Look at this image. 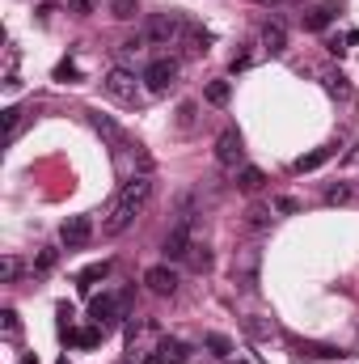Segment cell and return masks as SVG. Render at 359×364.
<instances>
[{"label":"cell","mask_w":359,"mask_h":364,"mask_svg":"<svg viewBox=\"0 0 359 364\" xmlns=\"http://www.w3.org/2000/svg\"><path fill=\"white\" fill-rule=\"evenodd\" d=\"M263 170H254V166H245V170H241V174H237V191H245V195H254V191H258V186H263Z\"/></svg>","instance_id":"44dd1931"},{"label":"cell","mask_w":359,"mask_h":364,"mask_svg":"<svg viewBox=\"0 0 359 364\" xmlns=\"http://www.w3.org/2000/svg\"><path fill=\"white\" fill-rule=\"evenodd\" d=\"M270 208H275V212H283V216H292V212H300V203H296V199H287V195H279V199H270Z\"/></svg>","instance_id":"f1b7e54d"},{"label":"cell","mask_w":359,"mask_h":364,"mask_svg":"<svg viewBox=\"0 0 359 364\" xmlns=\"http://www.w3.org/2000/svg\"><path fill=\"white\" fill-rule=\"evenodd\" d=\"M263 43H267L270 55H279V51L287 47V30H283L279 21H267V26H263Z\"/></svg>","instance_id":"5bb4252c"},{"label":"cell","mask_w":359,"mask_h":364,"mask_svg":"<svg viewBox=\"0 0 359 364\" xmlns=\"http://www.w3.org/2000/svg\"><path fill=\"white\" fill-rule=\"evenodd\" d=\"M144 284H148L153 296H174V292H178V272H174L170 263H157V267L144 272Z\"/></svg>","instance_id":"52a82bcc"},{"label":"cell","mask_w":359,"mask_h":364,"mask_svg":"<svg viewBox=\"0 0 359 364\" xmlns=\"http://www.w3.org/2000/svg\"><path fill=\"white\" fill-rule=\"evenodd\" d=\"M203 348H207L216 360H228V356H233V339H224V335H216V331L203 335Z\"/></svg>","instance_id":"2e32d148"},{"label":"cell","mask_w":359,"mask_h":364,"mask_svg":"<svg viewBox=\"0 0 359 364\" xmlns=\"http://www.w3.org/2000/svg\"><path fill=\"white\" fill-rule=\"evenodd\" d=\"M330 17H334V4H321V9H313V13L304 17V30H326Z\"/></svg>","instance_id":"7402d4cb"},{"label":"cell","mask_w":359,"mask_h":364,"mask_svg":"<svg viewBox=\"0 0 359 364\" xmlns=\"http://www.w3.org/2000/svg\"><path fill=\"white\" fill-rule=\"evenodd\" d=\"M241 153H245V149H241V132H237V127H224V132L216 136V161H220L224 170H233V166L241 161Z\"/></svg>","instance_id":"8992f818"},{"label":"cell","mask_w":359,"mask_h":364,"mask_svg":"<svg viewBox=\"0 0 359 364\" xmlns=\"http://www.w3.org/2000/svg\"><path fill=\"white\" fill-rule=\"evenodd\" d=\"M17 123H21V110H17V106H9V110H4V136H9V140L17 136Z\"/></svg>","instance_id":"83f0119b"},{"label":"cell","mask_w":359,"mask_h":364,"mask_svg":"<svg viewBox=\"0 0 359 364\" xmlns=\"http://www.w3.org/2000/svg\"><path fill=\"white\" fill-rule=\"evenodd\" d=\"M144 81H148L153 93H165L174 81H178V60H153V64L144 68Z\"/></svg>","instance_id":"ba28073f"},{"label":"cell","mask_w":359,"mask_h":364,"mask_svg":"<svg viewBox=\"0 0 359 364\" xmlns=\"http://www.w3.org/2000/svg\"><path fill=\"white\" fill-rule=\"evenodd\" d=\"M101 331H106V326H85V331H77V335H72V343H81V348H93V343L101 339Z\"/></svg>","instance_id":"cb8c5ba5"},{"label":"cell","mask_w":359,"mask_h":364,"mask_svg":"<svg viewBox=\"0 0 359 364\" xmlns=\"http://www.w3.org/2000/svg\"><path fill=\"white\" fill-rule=\"evenodd\" d=\"M55 259H60L55 250H43V255H38V263H34V272H51V267H55Z\"/></svg>","instance_id":"4dcf8cb0"},{"label":"cell","mask_w":359,"mask_h":364,"mask_svg":"<svg viewBox=\"0 0 359 364\" xmlns=\"http://www.w3.org/2000/svg\"><path fill=\"white\" fill-rule=\"evenodd\" d=\"M351 199V186L338 182V186H326V203H347Z\"/></svg>","instance_id":"484cf974"},{"label":"cell","mask_w":359,"mask_h":364,"mask_svg":"<svg viewBox=\"0 0 359 364\" xmlns=\"http://www.w3.org/2000/svg\"><path fill=\"white\" fill-rule=\"evenodd\" d=\"M233 73H241V68H250V51H241V55H233V64H228Z\"/></svg>","instance_id":"836d02e7"},{"label":"cell","mask_w":359,"mask_h":364,"mask_svg":"<svg viewBox=\"0 0 359 364\" xmlns=\"http://www.w3.org/2000/svg\"><path fill=\"white\" fill-rule=\"evenodd\" d=\"M203 97H207L211 106H228V97H233V85H228V81H211V85L203 90Z\"/></svg>","instance_id":"ffe728a7"},{"label":"cell","mask_w":359,"mask_h":364,"mask_svg":"<svg viewBox=\"0 0 359 364\" xmlns=\"http://www.w3.org/2000/svg\"><path fill=\"white\" fill-rule=\"evenodd\" d=\"M21 364H38V356H26V360H21Z\"/></svg>","instance_id":"d590c367"},{"label":"cell","mask_w":359,"mask_h":364,"mask_svg":"<svg viewBox=\"0 0 359 364\" xmlns=\"http://www.w3.org/2000/svg\"><path fill=\"white\" fill-rule=\"evenodd\" d=\"M190 246H194V242H190V220H178V225L165 233V246H161V250H165V263H182V259L190 255Z\"/></svg>","instance_id":"5b68a950"},{"label":"cell","mask_w":359,"mask_h":364,"mask_svg":"<svg viewBox=\"0 0 359 364\" xmlns=\"http://www.w3.org/2000/svg\"><path fill=\"white\" fill-rule=\"evenodd\" d=\"M233 279H237L241 288H254V284H258V255H245V263L233 267Z\"/></svg>","instance_id":"e0dca14e"},{"label":"cell","mask_w":359,"mask_h":364,"mask_svg":"<svg viewBox=\"0 0 359 364\" xmlns=\"http://www.w3.org/2000/svg\"><path fill=\"white\" fill-rule=\"evenodd\" d=\"M0 326H4V335H9V339H17V335H21V322H17V309H4V314H0Z\"/></svg>","instance_id":"d4e9b609"},{"label":"cell","mask_w":359,"mask_h":364,"mask_svg":"<svg viewBox=\"0 0 359 364\" xmlns=\"http://www.w3.org/2000/svg\"><path fill=\"white\" fill-rule=\"evenodd\" d=\"M263 4H275V0H263Z\"/></svg>","instance_id":"8d00e7d4"},{"label":"cell","mask_w":359,"mask_h":364,"mask_svg":"<svg viewBox=\"0 0 359 364\" xmlns=\"http://www.w3.org/2000/svg\"><path fill=\"white\" fill-rule=\"evenodd\" d=\"M89 314H93L97 326H114L118 318H127V292L123 296H93Z\"/></svg>","instance_id":"3957f363"},{"label":"cell","mask_w":359,"mask_h":364,"mask_svg":"<svg viewBox=\"0 0 359 364\" xmlns=\"http://www.w3.org/2000/svg\"><path fill=\"white\" fill-rule=\"evenodd\" d=\"M186 267H190V272H211V250L194 242V246H190V255H186Z\"/></svg>","instance_id":"ac0fdd59"},{"label":"cell","mask_w":359,"mask_h":364,"mask_svg":"<svg viewBox=\"0 0 359 364\" xmlns=\"http://www.w3.org/2000/svg\"><path fill=\"white\" fill-rule=\"evenodd\" d=\"M182 127H190V123H194V106H190V102H186V106H182V119H178Z\"/></svg>","instance_id":"e575fe53"},{"label":"cell","mask_w":359,"mask_h":364,"mask_svg":"<svg viewBox=\"0 0 359 364\" xmlns=\"http://www.w3.org/2000/svg\"><path fill=\"white\" fill-rule=\"evenodd\" d=\"M93 127H97V132H101V136H106V140H110V144H114L118 153H127V149H131L127 132H123V127H118L114 119H106V114H93Z\"/></svg>","instance_id":"8fae6325"},{"label":"cell","mask_w":359,"mask_h":364,"mask_svg":"<svg viewBox=\"0 0 359 364\" xmlns=\"http://www.w3.org/2000/svg\"><path fill=\"white\" fill-rule=\"evenodd\" d=\"M330 157H334V149H330V144H326V149H313V153H304V157L296 161V174H313V170H321Z\"/></svg>","instance_id":"4fadbf2b"},{"label":"cell","mask_w":359,"mask_h":364,"mask_svg":"<svg viewBox=\"0 0 359 364\" xmlns=\"http://www.w3.org/2000/svg\"><path fill=\"white\" fill-rule=\"evenodd\" d=\"M326 90L338 93V97H347V85H343V77H326Z\"/></svg>","instance_id":"d6a6232c"},{"label":"cell","mask_w":359,"mask_h":364,"mask_svg":"<svg viewBox=\"0 0 359 364\" xmlns=\"http://www.w3.org/2000/svg\"><path fill=\"white\" fill-rule=\"evenodd\" d=\"M270 212H275V208L254 203V208L245 212V229H250V233H267V229H270Z\"/></svg>","instance_id":"9a60e30c"},{"label":"cell","mask_w":359,"mask_h":364,"mask_svg":"<svg viewBox=\"0 0 359 364\" xmlns=\"http://www.w3.org/2000/svg\"><path fill=\"white\" fill-rule=\"evenodd\" d=\"M68 9L85 17V13H93V9H97V0H68Z\"/></svg>","instance_id":"1f68e13d"},{"label":"cell","mask_w":359,"mask_h":364,"mask_svg":"<svg viewBox=\"0 0 359 364\" xmlns=\"http://www.w3.org/2000/svg\"><path fill=\"white\" fill-rule=\"evenodd\" d=\"M186 360H190V343H182L174 335H165L153 348V356H144V364H186Z\"/></svg>","instance_id":"277c9868"},{"label":"cell","mask_w":359,"mask_h":364,"mask_svg":"<svg viewBox=\"0 0 359 364\" xmlns=\"http://www.w3.org/2000/svg\"><path fill=\"white\" fill-rule=\"evenodd\" d=\"M89 237H93V220H89V216H68V220L60 225V242H64L68 250L85 246Z\"/></svg>","instance_id":"30bf717a"},{"label":"cell","mask_w":359,"mask_h":364,"mask_svg":"<svg viewBox=\"0 0 359 364\" xmlns=\"http://www.w3.org/2000/svg\"><path fill=\"white\" fill-rule=\"evenodd\" d=\"M77 77H81V68H77L72 60H64V64L55 68V81H64V85H68V81H77Z\"/></svg>","instance_id":"4316f807"},{"label":"cell","mask_w":359,"mask_h":364,"mask_svg":"<svg viewBox=\"0 0 359 364\" xmlns=\"http://www.w3.org/2000/svg\"><path fill=\"white\" fill-rule=\"evenodd\" d=\"M182 43H186V51H190V55H207L211 34H207V30H199V26H186V30H182Z\"/></svg>","instance_id":"7c38bea8"},{"label":"cell","mask_w":359,"mask_h":364,"mask_svg":"<svg viewBox=\"0 0 359 364\" xmlns=\"http://www.w3.org/2000/svg\"><path fill=\"white\" fill-rule=\"evenodd\" d=\"M148 199H153V178H148V174H136L131 182H123V191L114 195V203H110V212H106V220H101V233H106V237L127 233V229L136 225V216L148 208Z\"/></svg>","instance_id":"6da1fadb"},{"label":"cell","mask_w":359,"mask_h":364,"mask_svg":"<svg viewBox=\"0 0 359 364\" xmlns=\"http://www.w3.org/2000/svg\"><path fill=\"white\" fill-rule=\"evenodd\" d=\"M106 275H110V263H106V259H101V263H93V267H85V272L77 275V284H81V288H85V292H89L93 284H97V279H106Z\"/></svg>","instance_id":"d6986e66"},{"label":"cell","mask_w":359,"mask_h":364,"mask_svg":"<svg viewBox=\"0 0 359 364\" xmlns=\"http://www.w3.org/2000/svg\"><path fill=\"white\" fill-rule=\"evenodd\" d=\"M110 13H114L118 21H131V17L140 13V4H136V0H110Z\"/></svg>","instance_id":"603a6c76"},{"label":"cell","mask_w":359,"mask_h":364,"mask_svg":"<svg viewBox=\"0 0 359 364\" xmlns=\"http://www.w3.org/2000/svg\"><path fill=\"white\" fill-rule=\"evenodd\" d=\"M101 90H106V97L131 106V102L140 97V81H136V73H127V68H110V73L101 77Z\"/></svg>","instance_id":"7a4b0ae2"},{"label":"cell","mask_w":359,"mask_h":364,"mask_svg":"<svg viewBox=\"0 0 359 364\" xmlns=\"http://www.w3.org/2000/svg\"><path fill=\"white\" fill-rule=\"evenodd\" d=\"M17 272H21V263H17V259H4V263H0V279H4V284H13Z\"/></svg>","instance_id":"f546056e"},{"label":"cell","mask_w":359,"mask_h":364,"mask_svg":"<svg viewBox=\"0 0 359 364\" xmlns=\"http://www.w3.org/2000/svg\"><path fill=\"white\" fill-rule=\"evenodd\" d=\"M182 30H186V21L174 17V13H165V17H153V21L144 26V38H153V43H174V38H182Z\"/></svg>","instance_id":"9c48e42d"}]
</instances>
